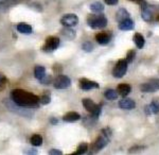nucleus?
I'll use <instances>...</instances> for the list:
<instances>
[{
  "mask_svg": "<svg viewBox=\"0 0 159 155\" xmlns=\"http://www.w3.org/2000/svg\"><path fill=\"white\" fill-rule=\"evenodd\" d=\"M12 101L20 107H34L37 106L39 98L32 92H25L22 89H14L11 92Z\"/></svg>",
  "mask_w": 159,
  "mask_h": 155,
  "instance_id": "obj_1",
  "label": "nucleus"
},
{
  "mask_svg": "<svg viewBox=\"0 0 159 155\" xmlns=\"http://www.w3.org/2000/svg\"><path fill=\"white\" fill-rule=\"evenodd\" d=\"M107 18L103 14L90 15L87 18V24L91 29H103L107 26Z\"/></svg>",
  "mask_w": 159,
  "mask_h": 155,
  "instance_id": "obj_2",
  "label": "nucleus"
},
{
  "mask_svg": "<svg viewBox=\"0 0 159 155\" xmlns=\"http://www.w3.org/2000/svg\"><path fill=\"white\" fill-rule=\"evenodd\" d=\"M101 135L97 138V140L94 141V143L92 144V148H93L96 151H100V150L104 149L105 147L109 143V137L111 135V131L109 129H104V130L101 131Z\"/></svg>",
  "mask_w": 159,
  "mask_h": 155,
  "instance_id": "obj_3",
  "label": "nucleus"
},
{
  "mask_svg": "<svg viewBox=\"0 0 159 155\" xmlns=\"http://www.w3.org/2000/svg\"><path fill=\"white\" fill-rule=\"evenodd\" d=\"M82 103H83V106L85 107V110L88 113L92 114V116H94L96 118L99 117L100 113H101V106L98 104H96L91 99L89 98H85V99L82 100Z\"/></svg>",
  "mask_w": 159,
  "mask_h": 155,
  "instance_id": "obj_4",
  "label": "nucleus"
},
{
  "mask_svg": "<svg viewBox=\"0 0 159 155\" xmlns=\"http://www.w3.org/2000/svg\"><path fill=\"white\" fill-rule=\"evenodd\" d=\"M127 62L126 60H119L117 62V64L115 65L114 69H112V76L117 79H121L125 76L127 71Z\"/></svg>",
  "mask_w": 159,
  "mask_h": 155,
  "instance_id": "obj_5",
  "label": "nucleus"
},
{
  "mask_svg": "<svg viewBox=\"0 0 159 155\" xmlns=\"http://www.w3.org/2000/svg\"><path fill=\"white\" fill-rule=\"evenodd\" d=\"M53 84H54V87L56 89H67L71 85V80L67 76L60 74L55 79V81L53 82Z\"/></svg>",
  "mask_w": 159,
  "mask_h": 155,
  "instance_id": "obj_6",
  "label": "nucleus"
},
{
  "mask_svg": "<svg viewBox=\"0 0 159 155\" xmlns=\"http://www.w3.org/2000/svg\"><path fill=\"white\" fill-rule=\"evenodd\" d=\"M140 90L142 92H155L159 90V79H153L148 83L140 85Z\"/></svg>",
  "mask_w": 159,
  "mask_h": 155,
  "instance_id": "obj_7",
  "label": "nucleus"
},
{
  "mask_svg": "<svg viewBox=\"0 0 159 155\" xmlns=\"http://www.w3.org/2000/svg\"><path fill=\"white\" fill-rule=\"evenodd\" d=\"M61 24L64 27H70L72 28L74 26H76L79 24V17L75 14H66L61 17Z\"/></svg>",
  "mask_w": 159,
  "mask_h": 155,
  "instance_id": "obj_8",
  "label": "nucleus"
},
{
  "mask_svg": "<svg viewBox=\"0 0 159 155\" xmlns=\"http://www.w3.org/2000/svg\"><path fill=\"white\" fill-rule=\"evenodd\" d=\"M60 38L54 37V36H51V37H48L46 40V43L43 47V51H47V52H50V51L55 50L56 48L60 46Z\"/></svg>",
  "mask_w": 159,
  "mask_h": 155,
  "instance_id": "obj_9",
  "label": "nucleus"
},
{
  "mask_svg": "<svg viewBox=\"0 0 159 155\" xmlns=\"http://www.w3.org/2000/svg\"><path fill=\"white\" fill-rule=\"evenodd\" d=\"M80 88L82 90H85V92H88V90H91L93 88H99V84L97 82L83 78V79L80 80Z\"/></svg>",
  "mask_w": 159,
  "mask_h": 155,
  "instance_id": "obj_10",
  "label": "nucleus"
},
{
  "mask_svg": "<svg viewBox=\"0 0 159 155\" xmlns=\"http://www.w3.org/2000/svg\"><path fill=\"white\" fill-rule=\"evenodd\" d=\"M118 105H119V107L122 108V110H134V108L136 107V102L134 101V100L124 97V99L120 100L119 104H118Z\"/></svg>",
  "mask_w": 159,
  "mask_h": 155,
  "instance_id": "obj_11",
  "label": "nucleus"
},
{
  "mask_svg": "<svg viewBox=\"0 0 159 155\" xmlns=\"http://www.w3.org/2000/svg\"><path fill=\"white\" fill-rule=\"evenodd\" d=\"M144 112L147 115H152V114L159 113V101L158 100H153L150 105L144 107Z\"/></svg>",
  "mask_w": 159,
  "mask_h": 155,
  "instance_id": "obj_12",
  "label": "nucleus"
},
{
  "mask_svg": "<svg viewBox=\"0 0 159 155\" xmlns=\"http://www.w3.org/2000/svg\"><path fill=\"white\" fill-rule=\"evenodd\" d=\"M132 92V86L129 84H119L117 87V92L118 95H120L121 97H126L129 96Z\"/></svg>",
  "mask_w": 159,
  "mask_h": 155,
  "instance_id": "obj_13",
  "label": "nucleus"
},
{
  "mask_svg": "<svg viewBox=\"0 0 159 155\" xmlns=\"http://www.w3.org/2000/svg\"><path fill=\"white\" fill-rule=\"evenodd\" d=\"M118 26H119V29L122 30V31L133 30V29H134V27H135L134 21H133V20L130 19L129 17L126 18V19H124V20H122V21H120Z\"/></svg>",
  "mask_w": 159,
  "mask_h": 155,
  "instance_id": "obj_14",
  "label": "nucleus"
},
{
  "mask_svg": "<svg viewBox=\"0 0 159 155\" xmlns=\"http://www.w3.org/2000/svg\"><path fill=\"white\" fill-rule=\"evenodd\" d=\"M16 4H18L16 0H2V1H0V11L7 12V10L15 7Z\"/></svg>",
  "mask_w": 159,
  "mask_h": 155,
  "instance_id": "obj_15",
  "label": "nucleus"
},
{
  "mask_svg": "<svg viewBox=\"0 0 159 155\" xmlns=\"http://www.w3.org/2000/svg\"><path fill=\"white\" fill-rule=\"evenodd\" d=\"M80 118H81V116H80L79 113L69 112L63 117V120L65 121V122H74V121H76V120H80Z\"/></svg>",
  "mask_w": 159,
  "mask_h": 155,
  "instance_id": "obj_16",
  "label": "nucleus"
},
{
  "mask_svg": "<svg viewBox=\"0 0 159 155\" xmlns=\"http://www.w3.org/2000/svg\"><path fill=\"white\" fill-rule=\"evenodd\" d=\"M96 40L100 45H107L110 42V36L107 33H98L96 35Z\"/></svg>",
  "mask_w": 159,
  "mask_h": 155,
  "instance_id": "obj_17",
  "label": "nucleus"
},
{
  "mask_svg": "<svg viewBox=\"0 0 159 155\" xmlns=\"http://www.w3.org/2000/svg\"><path fill=\"white\" fill-rule=\"evenodd\" d=\"M16 29L18 32L22 33V34H31L32 33V27L27 24H19L16 26Z\"/></svg>",
  "mask_w": 159,
  "mask_h": 155,
  "instance_id": "obj_18",
  "label": "nucleus"
},
{
  "mask_svg": "<svg viewBox=\"0 0 159 155\" xmlns=\"http://www.w3.org/2000/svg\"><path fill=\"white\" fill-rule=\"evenodd\" d=\"M134 43L135 45L137 46V48H143V46H144L145 44V40L144 37H143L142 34H140V33H135L134 35Z\"/></svg>",
  "mask_w": 159,
  "mask_h": 155,
  "instance_id": "obj_19",
  "label": "nucleus"
},
{
  "mask_svg": "<svg viewBox=\"0 0 159 155\" xmlns=\"http://www.w3.org/2000/svg\"><path fill=\"white\" fill-rule=\"evenodd\" d=\"M142 11V14H141V17H142V19L144 20V21L147 22H151L153 20V13L151 11L150 9L148 7H145V9L141 10Z\"/></svg>",
  "mask_w": 159,
  "mask_h": 155,
  "instance_id": "obj_20",
  "label": "nucleus"
},
{
  "mask_svg": "<svg viewBox=\"0 0 159 155\" xmlns=\"http://www.w3.org/2000/svg\"><path fill=\"white\" fill-rule=\"evenodd\" d=\"M129 17V13L127 12V10L125 9H119L117 11V14H116V18L118 20V22L122 21V20L126 19V18Z\"/></svg>",
  "mask_w": 159,
  "mask_h": 155,
  "instance_id": "obj_21",
  "label": "nucleus"
},
{
  "mask_svg": "<svg viewBox=\"0 0 159 155\" xmlns=\"http://www.w3.org/2000/svg\"><path fill=\"white\" fill-rule=\"evenodd\" d=\"M34 76L37 80H42L46 76V68L43 66H36L34 69Z\"/></svg>",
  "mask_w": 159,
  "mask_h": 155,
  "instance_id": "obj_22",
  "label": "nucleus"
},
{
  "mask_svg": "<svg viewBox=\"0 0 159 155\" xmlns=\"http://www.w3.org/2000/svg\"><path fill=\"white\" fill-rule=\"evenodd\" d=\"M61 34L65 36L66 38H68V40H73L74 37H75V32H74V30L71 29L70 27H65L63 30H61Z\"/></svg>",
  "mask_w": 159,
  "mask_h": 155,
  "instance_id": "obj_23",
  "label": "nucleus"
},
{
  "mask_svg": "<svg viewBox=\"0 0 159 155\" xmlns=\"http://www.w3.org/2000/svg\"><path fill=\"white\" fill-rule=\"evenodd\" d=\"M90 10L92 12H96V13H100V12H103L104 11V6L101 3V2H93V3L90 4Z\"/></svg>",
  "mask_w": 159,
  "mask_h": 155,
  "instance_id": "obj_24",
  "label": "nucleus"
},
{
  "mask_svg": "<svg viewBox=\"0 0 159 155\" xmlns=\"http://www.w3.org/2000/svg\"><path fill=\"white\" fill-rule=\"evenodd\" d=\"M31 143L34 147H39L43 143V137L38 134H34V135L31 137Z\"/></svg>",
  "mask_w": 159,
  "mask_h": 155,
  "instance_id": "obj_25",
  "label": "nucleus"
},
{
  "mask_svg": "<svg viewBox=\"0 0 159 155\" xmlns=\"http://www.w3.org/2000/svg\"><path fill=\"white\" fill-rule=\"evenodd\" d=\"M104 96L107 100H116L118 98V92L114 89H107L104 92Z\"/></svg>",
  "mask_w": 159,
  "mask_h": 155,
  "instance_id": "obj_26",
  "label": "nucleus"
},
{
  "mask_svg": "<svg viewBox=\"0 0 159 155\" xmlns=\"http://www.w3.org/2000/svg\"><path fill=\"white\" fill-rule=\"evenodd\" d=\"M87 150H88V144H87L86 143H81L79 146V148L78 150H76L75 152H74V154H85L86 152H87Z\"/></svg>",
  "mask_w": 159,
  "mask_h": 155,
  "instance_id": "obj_27",
  "label": "nucleus"
},
{
  "mask_svg": "<svg viewBox=\"0 0 159 155\" xmlns=\"http://www.w3.org/2000/svg\"><path fill=\"white\" fill-rule=\"evenodd\" d=\"M135 56H136V51L135 50H129V51H127V53H126V62H127V64H129V63H132L133 61H134V59H135Z\"/></svg>",
  "mask_w": 159,
  "mask_h": 155,
  "instance_id": "obj_28",
  "label": "nucleus"
},
{
  "mask_svg": "<svg viewBox=\"0 0 159 155\" xmlns=\"http://www.w3.org/2000/svg\"><path fill=\"white\" fill-rule=\"evenodd\" d=\"M82 49H83L84 51H86V52H91V51L93 50V45H92L90 42H85L82 45Z\"/></svg>",
  "mask_w": 159,
  "mask_h": 155,
  "instance_id": "obj_29",
  "label": "nucleus"
},
{
  "mask_svg": "<svg viewBox=\"0 0 159 155\" xmlns=\"http://www.w3.org/2000/svg\"><path fill=\"white\" fill-rule=\"evenodd\" d=\"M39 101L43 105L49 104V103L51 102V98H50V96H48V95H43V97L39 99Z\"/></svg>",
  "mask_w": 159,
  "mask_h": 155,
  "instance_id": "obj_30",
  "label": "nucleus"
},
{
  "mask_svg": "<svg viewBox=\"0 0 159 155\" xmlns=\"http://www.w3.org/2000/svg\"><path fill=\"white\" fill-rule=\"evenodd\" d=\"M147 147L145 146H135V147H133V148H130L129 150V153H135V152H138V151H142V150H144Z\"/></svg>",
  "mask_w": 159,
  "mask_h": 155,
  "instance_id": "obj_31",
  "label": "nucleus"
},
{
  "mask_svg": "<svg viewBox=\"0 0 159 155\" xmlns=\"http://www.w3.org/2000/svg\"><path fill=\"white\" fill-rule=\"evenodd\" d=\"M51 81H52V77H51V76H47V74H46V76L43 77L42 80H40V83H43V84H49Z\"/></svg>",
  "mask_w": 159,
  "mask_h": 155,
  "instance_id": "obj_32",
  "label": "nucleus"
},
{
  "mask_svg": "<svg viewBox=\"0 0 159 155\" xmlns=\"http://www.w3.org/2000/svg\"><path fill=\"white\" fill-rule=\"evenodd\" d=\"M49 154L50 155H61L63 154V152H61V150H57V149H52L49 151Z\"/></svg>",
  "mask_w": 159,
  "mask_h": 155,
  "instance_id": "obj_33",
  "label": "nucleus"
},
{
  "mask_svg": "<svg viewBox=\"0 0 159 155\" xmlns=\"http://www.w3.org/2000/svg\"><path fill=\"white\" fill-rule=\"evenodd\" d=\"M105 3L108 4V6H116L118 3V0H104Z\"/></svg>",
  "mask_w": 159,
  "mask_h": 155,
  "instance_id": "obj_34",
  "label": "nucleus"
},
{
  "mask_svg": "<svg viewBox=\"0 0 159 155\" xmlns=\"http://www.w3.org/2000/svg\"><path fill=\"white\" fill-rule=\"evenodd\" d=\"M139 4H140L141 10H143V9H145V7H148V3H147V1H144V0H139Z\"/></svg>",
  "mask_w": 159,
  "mask_h": 155,
  "instance_id": "obj_35",
  "label": "nucleus"
},
{
  "mask_svg": "<svg viewBox=\"0 0 159 155\" xmlns=\"http://www.w3.org/2000/svg\"><path fill=\"white\" fill-rule=\"evenodd\" d=\"M4 82H6V78L0 74V85H1L2 83H4Z\"/></svg>",
  "mask_w": 159,
  "mask_h": 155,
  "instance_id": "obj_36",
  "label": "nucleus"
},
{
  "mask_svg": "<svg viewBox=\"0 0 159 155\" xmlns=\"http://www.w3.org/2000/svg\"><path fill=\"white\" fill-rule=\"evenodd\" d=\"M17 1V3H27V2H29L30 0H16Z\"/></svg>",
  "mask_w": 159,
  "mask_h": 155,
  "instance_id": "obj_37",
  "label": "nucleus"
},
{
  "mask_svg": "<svg viewBox=\"0 0 159 155\" xmlns=\"http://www.w3.org/2000/svg\"><path fill=\"white\" fill-rule=\"evenodd\" d=\"M25 153H30V154H37V151H35V150H32V151H25Z\"/></svg>",
  "mask_w": 159,
  "mask_h": 155,
  "instance_id": "obj_38",
  "label": "nucleus"
},
{
  "mask_svg": "<svg viewBox=\"0 0 159 155\" xmlns=\"http://www.w3.org/2000/svg\"><path fill=\"white\" fill-rule=\"evenodd\" d=\"M50 121H51V123H53V124H56V123H57V120L54 119V118H52Z\"/></svg>",
  "mask_w": 159,
  "mask_h": 155,
  "instance_id": "obj_39",
  "label": "nucleus"
},
{
  "mask_svg": "<svg viewBox=\"0 0 159 155\" xmlns=\"http://www.w3.org/2000/svg\"><path fill=\"white\" fill-rule=\"evenodd\" d=\"M158 72H159V70H158Z\"/></svg>",
  "mask_w": 159,
  "mask_h": 155,
  "instance_id": "obj_40",
  "label": "nucleus"
}]
</instances>
